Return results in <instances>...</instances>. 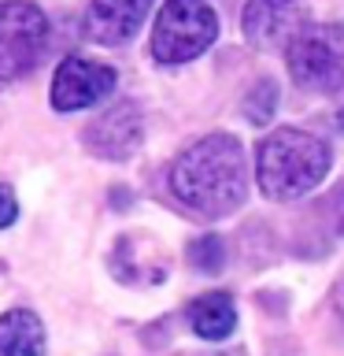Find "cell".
<instances>
[{
	"mask_svg": "<svg viewBox=\"0 0 344 356\" xmlns=\"http://www.w3.org/2000/svg\"><path fill=\"white\" fill-rule=\"evenodd\" d=\"M171 189L185 208L204 219H222L237 211L248 193L244 149L233 134H207L185 149L171 167Z\"/></svg>",
	"mask_w": 344,
	"mask_h": 356,
	"instance_id": "1",
	"label": "cell"
},
{
	"mask_svg": "<svg viewBox=\"0 0 344 356\" xmlns=\"http://www.w3.org/2000/svg\"><path fill=\"white\" fill-rule=\"evenodd\" d=\"M329 171V149L315 134L282 127L255 152V178L270 200H296L311 193Z\"/></svg>",
	"mask_w": 344,
	"mask_h": 356,
	"instance_id": "2",
	"label": "cell"
},
{
	"mask_svg": "<svg viewBox=\"0 0 344 356\" xmlns=\"http://www.w3.org/2000/svg\"><path fill=\"white\" fill-rule=\"evenodd\" d=\"M218 33V19L207 0H166L155 15L152 56L160 63H189L211 49Z\"/></svg>",
	"mask_w": 344,
	"mask_h": 356,
	"instance_id": "3",
	"label": "cell"
},
{
	"mask_svg": "<svg viewBox=\"0 0 344 356\" xmlns=\"http://www.w3.org/2000/svg\"><path fill=\"white\" fill-rule=\"evenodd\" d=\"M289 74L296 86L333 93L344 86V26L341 22H318L304 26L289 44Z\"/></svg>",
	"mask_w": 344,
	"mask_h": 356,
	"instance_id": "4",
	"label": "cell"
},
{
	"mask_svg": "<svg viewBox=\"0 0 344 356\" xmlns=\"http://www.w3.org/2000/svg\"><path fill=\"white\" fill-rule=\"evenodd\" d=\"M49 44V19L33 0H0V82H15L37 67Z\"/></svg>",
	"mask_w": 344,
	"mask_h": 356,
	"instance_id": "5",
	"label": "cell"
},
{
	"mask_svg": "<svg viewBox=\"0 0 344 356\" xmlns=\"http://www.w3.org/2000/svg\"><path fill=\"white\" fill-rule=\"evenodd\" d=\"M111 89H115V71L108 63L96 60H82V56H71L55 67L52 78V108L55 111H82L100 104Z\"/></svg>",
	"mask_w": 344,
	"mask_h": 356,
	"instance_id": "6",
	"label": "cell"
},
{
	"mask_svg": "<svg viewBox=\"0 0 344 356\" xmlns=\"http://www.w3.org/2000/svg\"><path fill=\"white\" fill-rule=\"evenodd\" d=\"M241 26L255 49H289L307 26V11L300 0H248L241 11Z\"/></svg>",
	"mask_w": 344,
	"mask_h": 356,
	"instance_id": "7",
	"label": "cell"
},
{
	"mask_svg": "<svg viewBox=\"0 0 344 356\" xmlns=\"http://www.w3.org/2000/svg\"><path fill=\"white\" fill-rule=\"evenodd\" d=\"M141 138H144V122H141L137 104H130V100L108 108L85 130V145L96 156H104V160H126V156H133Z\"/></svg>",
	"mask_w": 344,
	"mask_h": 356,
	"instance_id": "8",
	"label": "cell"
},
{
	"mask_svg": "<svg viewBox=\"0 0 344 356\" xmlns=\"http://www.w3.org/2000/svg\"><path fill=\"white\" fill-rule=\"evenodd\" d=\"M152 0H93L85 15L89 38L100 44H122L141 30Z\"/></svg>",
	"mask_w": 344,
	"mask_h": 356,
	"instance_id": "9",
	"label": "cell"
},
{
	"mask_svg": "<svg viewBox=\"0 0 344 356\" xmlns=\"http://www.w3.org/2000/svg\"><path fill=\"white\" fill-rule=\"evenodd\" d=\"M0 356H44V327L26 308L0 316Z\"/></svg>",
	"mask_w": 344,
	"mask_h": 356,
	"instance_id": "10",
	"label": "cell"
},
{
	"mask_svg": "<svg viewBox=\"0 0 344 356\" xmlns=\"http://www.w3.org/2000/svg\"><path fill=\"white\" fill-rule=\"evenodd\" d=\"M189 327H193L200 338L207 341H222L230 338L233 327H237V308H233V300L226 293H204L196 297L193 305H189Z\"/></svg>",
	"mask_w": 344,
	"mask_h": 356,
	"instance_id": "11",
	"label": "cell"
},
{
	"mask_svg": "<svg viewBox=\"0 0 344 356\" xmlns=\"http://www.w3.org/2000/svg\"><path fill=\"white\" fill-rule=\"evenodd\" d=\"M189 264H193L196 271H204V275L222 271V264H226V245H222V238H215V234L196 238L193 245H189Z\"/></svg>",
	"mask_w": 344,
	"mask_h": 356,
	"instance_id": "12",
	"label": "cell"
},
{
	"mask_svg": "<svg viewBox=\"0 0 344 356\" xmlns=\"http://www.w3.org/2000/svg\"><path fill=\"white\" fill-rule=\"evenodd\" d=\"M274 108H277L274 82H259L248 97H244V115H248V122H255V127H266V122L274 119Z\"/></svg>",
	"mask_w": 344,
	"mask_h": 356,
	"instance_id": "13",
	"label": "cell"
},
{
	"mask_svg": "<svg viewBox=\"0 0 344 356\" xmlns=\"http://www.w3.org/2000/svg\"><path fill=\"white\" fill-rule=\"evenodd\" d=\"M19 216V204H15V193L8 186H0V227H11Z\"/></svg>",
	"mask_w": 344,
	"mask_h": 356,
	"instance_id": "14",
	"label": "cell"
},
{
	"mask_svg": "<svg viewBox=\"0 0 344 356\" xmlns=\"http://www.w3.org/2000/svg\"><path fill=\"white\" fill-rule=\"evenodd\" d=\"M204 356H244L241 349H230V353H204Z\"/></svg>",
	"mask_w": 344,
	"mask_h": 356,
	"instance_id": "15",
	"label": "cell"
}]
</instances>
